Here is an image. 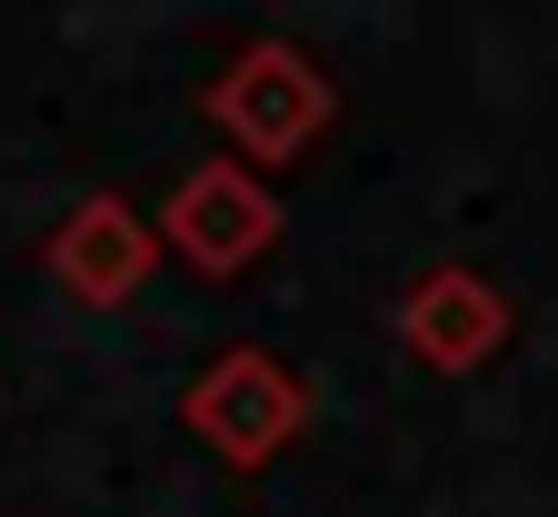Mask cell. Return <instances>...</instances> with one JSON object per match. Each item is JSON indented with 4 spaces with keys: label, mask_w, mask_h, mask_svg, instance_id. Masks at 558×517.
<instances>
[{
    "label": "cell",
    "mask_w": 558,
    "mask_h": 517,
    "mask_svg": "<svg viewBox=\"0 0 558 517\" xmlns=\"http://www.w3.org/2000/svg\"><path fill=\"white\" fill-rule=\"evenodd\" d=\"M150 269H160V239H150V219H140L120 189H90V199L50 230V279H60L81 309L140 299V279H150Z\"/></svg>",
    "instance_id": "obj_4"
},
{
    "label": "cell",
    "mask_w": 558,
    "mask_h": 517,
    "mask_svg": "<svg viewBox=\"0 0 558 517\" xmlns=\"http://www.w3.org/2000/svg\"><path fill=\"white\" fill-rule=\"evenodd\" d=\"M389 329H399L418 358H429V368H478L488 348L509 338V309H499V288H488L478 269H429V279L399 299Z\"/></svg>",
    "instance_id": "obj_5"
},
{
    "label": "cell",
    "mask_w": 558,
    "mask_h": 517,
    "mask_svg": "<svg viewBox=\"0 0 558 517\" xmlns=\"http://www.w3.org/2000/svg\"><path fill=\"white\" fill-rule=\"evenodd\" d=\"M279 230H290V209H279V189L240 160H190L160 199V249H180L199 279H240L279 249Z\"/></svg>",
    "instance_id": "obj_3"
},
{
    "label": "cell",
    "mask_w": 558,
    "mask_h": 517,
    "mask_svg": "<svg viewBox=\"0 0 558 517\" xmlns=\"http://www.w3.org/2000/svg\"><path fill=\"white\" fill-rule=\"evenodd\" d=\"M199 120L230 139V160L240 170H290L319 150V130L339 120V90H329V70L300 50V40H250L240 60H220L199 81Z\"/></svg>",
    "instance_id": "obj_1"
},
{
    "label": "cell",
    "mask_w": 558,
    "mask_h": 517,
    "mask_svg": "<svg viewBox=\"0 0 558 517\" xmlns=\"http://www.w3.org/2000/svg\"><path fill=\"white\" fill-rule=\"evenodd\" d=\"M180 428H190L220 468L259 478L269 458H290L300 438H310V389H300V368H279L269 348L240 338V348H220V358L180 389Z\"/></svg>",
    "instance_id": "obj_2"
}]
</instances>
